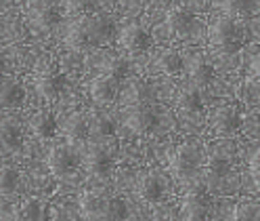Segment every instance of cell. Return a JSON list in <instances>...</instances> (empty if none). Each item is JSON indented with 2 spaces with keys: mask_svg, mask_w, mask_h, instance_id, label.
Listing matches in <instances>:
<instances>
[{
  "mask_svg": "<svg viewBox=\"0 0 260 221\" xmlns=\"http://www.w3.org/2000/svg\"><path fill=\"white\" fill-rule=\"evenodd\" d=\"M118 30L109 15L88 13L76 17L65 32V44L72 49H84V46H103L116 38Z\"/></svg>",
  "mask_w": 260,
  "mask_h": 221,
  "instance_id": "6da1fadb",
  "label": "cell"
},
{
  "mask_svg": "<svg viewBox=\"0 0 260 221\" xmlns=\"http://www.w3.org/2000/svg\"><path fill=\"white\" fill-rule=\"evenodd\" d=\"M243 36H246V30L239 23V19L226 17V15L214 19L208 30L210 44L216 46L218 51H226V53H235L243 42Z\"/></svg>",
  "mask_w": 260,
  "mask_h": 221,
  "instance_id": "7a4b0ae2",
  "label": "cell"
},
{
  "mask_svg": "<svg viewBox=\"0 0 260 221\" xmlns=\"http://www.w3.org/2000/svg\"><path fill=\"white\" fill-rule=\"evenodd\" d=\"M204 148L198 141H185L176 148L174 156H172V175L178 181H189L191 177H195V173L200 171V167L204 164Z\"/></svg>",
  "mask_w": 260,
  "mask_h": 221,
  "instance_id": "3957f363",
  "label": "cell"
},
{
  "mask_svg": "<svg viewBox=\"0 0 260 221\" xmlns=\"http://www.w3.org/2000/svg\"><path fill=\"white\" fill-rule=\"evenodd\" d=\"M233 144L226 139H220L218 144L210 148V152L204 156V164H206V175L210 181H222L233 169Z\"/></svg>",
  "mask_w": 260,
  "mask_h": 221,
  "instance_id": "277c9868",
  "label": "cell"
},
{
  "mask_svg": "<svg viewBox=\"0 0 260 221\" xmlns=\"http://www.w3.org/2000/svg\"><path fill=\"white\" fill-rule=\"evenodd\" d=\"M78 164H80V158L74 152V148L68 146V144L55 146L51 152H48V156H46V169H48V173H51L55 179H68V177H72L74 173L78 171Z\"/></svg>",
  "mask_w": 260,
  "mask_h": 221,
  "instance_id": "5b68a950",
  "label": "cell"
},
{
  "mask_svg": "<svg viewBox=\"0 0 260 221\" xmlns=\"http://www.w3.org/2000/svg\"><path fill=\"white\" fill-rule=\"evenodd\" d=\"M25 13L31 30L36 32H51L59 23V11L53 0H25Z\"/></svg>",
  "mask_w": 260,
  "mask_h": 221,
  "instance_id": "8992f818",
  "label": "cell"
},
{
  "mask_svg": "<svg viewBox=\"0 0 260 221\" xmlns=\"http://www.w3.org/2000/svg\"><path fill=\"white\" fill-rule=\"evenodd\" d=\"M116 38H118V44L124 51L135 53V55L147 53L151 49V44H153L149 32L145 30L139 21H128L126 25H122V30L116 34Z\"/></svg>",
  "mask_w": 260,
  "mask_h": 221,
  "instance_id": "52a82bcc",
  "label": "cell"
},
{
  "mask_svg": "<svg viewBox=\"0 0 260 221\" xmlns=\"http://www.w3.org/2000/svg\"><path fill=\"white\" fill-rule=\"evenodd\" d=\"M34 89L46 101H55L61 97L65 89V76L57 68H42L34 76Z\"/></svg>",
  "mask_w": 260,
  "mask_h": 221,
  "instance_id": "ba28073f",
  "label": "cell"
},
{
  "mask_svg": "<svg viewBox=\"0 0 260 221\" xmlns=\"http://www.w3.org/2000/svg\"><path fill=\"white\" fill-rule=\"evenodd\" d=\"M210 217V200L202 187H191L181 202V219L183 221H208Z\"/></svg>",
  "mask_w": 260,
  "mask_h": 221,
  "instance_id": "9c48e42d",
  "label": "cell"
},
{
  "mask_svg": "<svg viewBox=\"0 0 260 221\" xmlns=\"http://www.w3.org/2000/svg\"><path fill=\"white\" fill-rule=\"evenodd\" d=\"M183 70H187L189 80L195 87H208L214 80V68L212 63L206 61V55L202 51H193L183 57Z\"/></svg>",
  "mask_w": 260,
  "mask_h": 221,
  "instance_id": "30bf717a",
  "label": "cell"
},
{
  "mask_svg": "<svg viewBox=\"0 0 260 221\" xmlns=\"http://www.w3.org/2000/svg\"><path fill=\"white\" fill-rule=\"evenodd\" d=\"M124 124L135 135H145L157 124V114L145 103L143 105H128L126 112H124Z\"/></svg>",
  "mask_w": 260,
  "mask_h": 221,
  "instance_id": "8fae6325",
  "label": "cell"
},
{
  "mask_svg": "<svg viewBox=\"0 0 260 221\" xmlns=\"http://www.w3.org/2000/svg\"><path fill=\"white\" fill-rule=\"evenodd\" d=\"M166 25L170 30V34H174L176 38L187 40L191 36H195V32L200 30V21L198 17L187 11V9H172L168 11V17H166Z\"/></svg>",
  "mask_w": 260,
  "mask_h": 221,
  "instance_id": "7c38bea8",
  "label": "cell"
},
{
  "mask_svg": "<svg viewBox=\"0 0 260 221\" xmlns=\"http://www.w3.org/2000/svg\"><path fill=\"white\" fill-rule=\"evenodd\" d=\"M86 167L90 171V175L103 179L113 169V154L109 152V148H105L101 144V141H92L86 150Z\"/></svg>",
  "mask_w": 260,
  "mask_h": 221,
  "instance_id": "4fadbf2b",
  "label": "cell"
},
{
  "mask_svg": "<svg viewBox=\"0 0 260 221\" xmlns=\"http://www.w3.org/2000/svg\"><path fill=\"white\" fill-rule=\"evenodd\" d=\"M210 122H212V131L220 139H226V137H233L241 129V114L231 105H222L212 114Z\"/></svg>",
  "mask_w": 260,
  "mask_h": 221,
  "instance_id": "5bb4252c",
  "label": "cell"
},
{
  "mask_svg": "<svg viewBox=\"0 0 260 221\" xmlns=\"http://www.w3.org/2000/svg\"><path fill=\"white\" fill-rule=\"evenodd\" d=\"M120 87H122L120 78L111 76V74H101L90 82V97L99 105L113 103L118 99V95H120Z\"/></svg>",
  "mask_w": 260,
  "mask_h": 221,
  "instance_id": "9a60e30c",
  "label": "cell"
},
{
  "mask_svg": "<svg viewBox=\"0 0 260 221\" xmlns=\"http://www.w3.org/2000/svg\"><path fill=\"white\" fill-rule=\"evenodd\" d=\"M23 148L21 124L13 118H0V152L15 154Z\"/></svg>",
  "mask_w": 260,
  "mask_h": 221,
  "instance_id": "2e32d148",
  "label": "cell"
},
{
  "mask_svg": "<svg viewBox=\"0 0 260 221\" xmlns=\"http://www.w3.org/2000/svg\"><path fill=\"white\" fill-rule=\"evenodd\" d=\"M25 101V89L13 76L0 74V109L19 107Z\"/></svg>",
  "mask_w": 260,
  "mask_h": 221,
  "instance_id": "e0dca14e",
  "label": "cell"
},
{
  "mask_svg": "<svg viewBox=\"0 0 260 221\" xmlns=\"http://www.w3.org/2000/svg\"><path fill=\"white\" fill-rule=\"evenodd\" d=\"M139 194L145 202H149V204L159 202L166 196V179L155 171L145 173V175L141 177V181H139Z\"/></svg>",
  "mask_w": 260,
  "mask_h": 221,
  "instance_id": "ac0fdd59",
  "label": "cell"
},
{
  "mask_svg": "<svg viewBox=\"0 0 260 221\" xmlns=\"http://www.w3.org/2000/svg\"><path fill=\"white\" fill-rule=\"evenodd\" d=\"M63 135L68 139V146L84 144L88 139V118L84 114H70L63 122Z\"/></svg>",
  "mask_w": 260,
  "mask_h": 221,
  "instance_id": "d6986e66",
  "label": "cell"
},
{
  "mask_svg": "<svg viewBox=\"0 0 260 221\" xmlns=\"http://www.w3.org/2000/svg\"><path fill=\"white\" fill-rule=\"evenodd\" d=\"M105 204H107V196L96 192H86L82 200H80V213H82L86 221H103Z\"/></svg>",
  "mask_w": 260,
  "mask_h": 221,
  "instance_id": "ffe728a7",
  "label": "cell"
},
{
  "mask_svg": "<svg viewBox=\"0 0 260 221\" xmlns=\"http://www.w3.org/2000/svg\"><path fill=\"white\" fill-rule=\"evenodd\" d=\"M222 15L226 17H252V15H260V0H220Z\"/></svg>",
  "mask_w": 260,
  "mask_h": 221,
  "instance_id": "44dd1931",
  "label": "cell"
},
{
  "mask_svg": "<svg viewBox=\"0 0 260 221\" xmlns=\"http://www.w3.org/2000/svg\"><path fill=\"white\" fill-rule=\"evenodd\" d=\"M153 68L159 74L166 76H176L183 72V55L174 49H164L159 51V55L153 59Z\"/></svg>",
  "mask_w": 260,
  "mask_h": 221,
  "instance_id": "7402d4cb",
  "label": "cell"
},
{
  "mask_svg": "<svg viewBox=\"0 0 260 221\" xmlns=\"http://www.w3.org/2000/svg\"><path fill=\"white\" fill-rule=\"evenodd\" d=\"M176 101H178V107L187 114H200L204 109V99L200 95V87H195L193 82L185 85L181 91H178Z\"/></svg>",
  "mask_w": 260,
  "mask_h": 221,
  "instance_id": "603a6c76",
  "label": "cell"
},
{
  "mask_svg": "<svg viewBox=\"0 0 260 221\" xmlns=\"http://www.w3.org/2000/svg\"><path fill=\"white\" fill-rule=\"evenodd\" d=\"M29 129L40 139H51L57 133V120H55V116L51 112H48V109H40V112H36L34 116H31Z\"/></svg>",
  "mask_w": 260,
  "mask_h": 221,
  "instance_id": "cb8c5ba5",
  "label": "cell"
},
{
  "mask_svg": "<svg viewBox=\"0 0 260 221\" xmlns=\"http://www.w3.org/2000/svg\"><path fill=\"white\" fill-rule=\"evenodd\" d=\"M46 204L38 198H29L15 211L11 221H46Z\"/></svg>",
  "mask_w": 260,
  "mask_h": 221,
  "instance_id": "d4e9b609",
  "label": "cell"
},
{
  "mask_svg": "<svg viewBox=\"0 0 260 221\" xmlns=\"http://www.w3.org/2000/svg\"><path fill=\"white\" fill-rule=\"evenodd\" d=\"M19 171L9 164L0 167V196H11L19 187Z\"/></svg>",
  "mask_w": 260,
  "mask_h": 221,
  "instance_id": "484cf974",
  "label": "cell"
},
{
  "mask_svg": "<svg viewBox=\"0 0 260 221\" xmlns=\"http://www.w3.org/2000/svg\"><path fill=\"white\" fill-rule=\"evenodd\" d=\"M113 131H116V126H113L111 118L101 116V114H96V116L88 118V133H92L94 137L105 139V137H111Z\"/></svg>",
  "mask_w": 260,
  "mask_h": 221,
  "instance_id": "4316f807",
  "label": "cell"
},
{
  "mask_svg": "<svg viewBox=\"0 0 260 221\" xmlns=\"http://www.w3.org/2000/svg\"><path fill=\"white\" fill-rule=\"evenodd\" d=\"M124 219H128V204H126L122 198H111V196H107L103 221H124Z\"/></svg>",
  "mask_w": 260,
  "mask_h": 221,
  "instance_id": "83f0119b",
  "label": "cell"
},
{
  "mask_svg": "<svg viewBox=\"0 0 260 221\" xmlns=\"http://www.w3.org/2000/svg\"><path fill=\"white\" fill-rule=\"evenodd\" d=\"M124 97H126V103L128 105H143L149 97V89L145 87L143 82H130L128 89L124 91Z\"/></svg>",
  "mask_w": 260,
  "mask_h": 221,
  "instance_id": "f1b7e54d",
  "label": "cell"
},
{
  "mask_svg": "<svg viewBox=\"0 0 260 221\" xmlns=\"http://www.w3.org/2000/svg\"><path fill=\"white\" fill-rule=\"evenodd\" d=\"M233 221H260V204H256V202L237 204Z\"/></svg>",
  "mask_w": 260,
  "mask_h": 221,
  "instance_id": "f546056e",
  "label": "cell"
},
{
  "mask_svg": "<svg viewBox=\"0 0 260 221\" xmlns=\"http://www.w3.org/2000/svg\"><path fill=\"white\" fill-rule=\"evenodd\" d=\"M94 3L92 0H63V9L72 17H82V15L92 13Z\"/></svg>",
  "mask_w": 260,
  "mask_h": 221,
  "instance_id": "4dcf8cb0",
  "label": "cell"
},
{
  "mask_svg": "<svg viewBox=\"0 0 260 221\" xmlns=\"http://www.w3.org/2000/svg\"><path fill=\"white\" fill-rule=\"evenodd\" d=\"M107 68L109 70L105 74H111V76H116V78H120V80H122V78L126 76V72H128V63L122 57H111L109 63H107Z\"/></svg>",
  "mask_w": 260,
  "mask_h": 221,
  "instance_id": "1f68e13d",
  "label": "cell"
},
{
  "mask_svg": "<svg viewBox=\"0 0 260 221\" xmlns=\"http://www.w3.org/2000/svg\"><path fill=\"white\" fill-rule=\"evenodd\" d=\"M250 169H252V173H258V175H260V148L250 158Z\"/></svg>",
  "mask_w": 260,
  "mask_h": 221,
  "instance_id": "d6a6232c",
  "label": "cell"
},
{
  "mask_svg": "<svg viewBox=\"0 0 260 221\" xmlns=\"http://www.w3.org/2000/svg\"><path fill=\"white\" fill-rule=\"evenodd\" d=\"M250 70H252V74H256V76H260V53L252 59V63H250Z\"/></svg>",
  "mask_w": 260,
  "mask_h": 221,
  "instance_id": "836d02e7",
  "label": "cell"
},
{
  "mask_svg": "<svg viewBox=\"0 0 260 221\" xmlns=\"http://www.w3.org/2000/svg\"><path fill=\"white\" fill-rule=\"evenodd\" d=\"M151 221H168L166 217H155V219H151Z\"/></svg>",
  "mask_w": 260,
  "mask_h": 221,
  "instance_id": "e575fe53",
  "label": "cell"
}]
</instances>
